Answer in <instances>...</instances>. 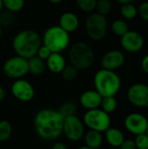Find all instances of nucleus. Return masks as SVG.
I'll return each mask as SVG.
<instances>
[{
    "label": "nucleus",
    "instance_id": "nucleus-17",
    "mask_svg": "<svg viewBox=\"0 0 148 149\" xmlns=\"http://www.w3.org/2000/svg\"><path fill=\"white\" fill-rule=\"evenodd\" d=\"M46 67L53 73H60L65 66L66 61L64 56L59 52H51L45 61Z\"/></svg>",
    "mask_w": 148,
    "mask_h": 149
},
{
    "label": "nucleus",
    "instance_id": "nucleus-6",
    "mask_svg": "<svg viewBox=\"0 0 148 149\" xmlns=\"http://www.w3.org/2000/svg\"><path fill=\"white\" fill-rule=\"evenodd\" d=\"M83 122L91 130L103 133L110 127L111 118L110 115L102 109L96 108L87 110L84 115Z\"/></svg>",
    "mask_w": 148,
    "mask_h": 149
},
{
    "label": "nucleus",
    "instance_id": "nucleus-7",
    "mask_svg": "<svg viewBox=\"0 0 148 149\" xmlns=\"http://www.w3.org/2000/svg\"><path fill=\"white\" fill-rule=\"evenodd\" d=\"M85 30L90 38L95 41L105 38L107 31V18L99 13L90 14L85 21Z\"/></svg>",
    "mask_w": 148,
    "mask_h": 149
},
{
    "label": "nucleus",
    "instance_id": "nucleus-12",
    "mask_svg": "<svg viewBox=\"0 0 148 149\" xmlns=\"http://www.w3.org/2000/svg\"><path fill=\"white\" fill-rule=\"evenodd\" d=\"M120 38L121 46L128 52L134 53L141 51L145 44L143 36L135 31H128Z\"/></svg>",
    "mask_w": 148,
    "mask_h": 149
},
{
    "label": "nucleus",
    "instance_id": "nucleus-36",
    "mask_svg": "<svg viewBox=\"0 0 148 149\" xmlns=\"http://www.w3.org/2000/svg\"><path fill=\"white\" fill-rule=\"evenodd\" d=\"M4 97H5V91L2 86H0V102L3 101Z\"/></svg>",
    "mask_w": 148,
    "mask_h": 149
},
{
    "label": "nucleus",
    "instance_id": "nucleus-16",
    "mask_svg": "<svg viewBox=\"0 0 148 149\" xmlns=\"http://www.w3.org/2000/svg\"><path fill=\"white\" fill-rule=\"evenodd\" d=\"M79 25V19L76 14L71 11L63 13L59 17V26L68 33L75 31Z\"/></svg>",
    "mask_w": 148,
    "mask_h": 149
},
{
    "label": "nucleus",
    "instance_id": "nucleus-41",
    "mask_svg": "<svg viewBox=\"0 0 148 149\" xmlns=\"http://www.w3.org/2000/svg\"><path fill=\"white\" fill-rule=\"evenodd\" d=\"M2 35H3V28H2V26L0 24V38L2 37Z\"/></svg>",
    "mask_w": 148,
    "mask_h": 149
},
{
    "label": "nucleus",
    "instance_id": "nucleus-30",
    "mask_svg": "<svg viewBox=\"0 0 148 149\" xmlns=\"http://www.w3.org/2000/svg\"><path fill=\"white\" fill-rule=\"evenodd\" d=\"M134 142L137 149H148V136L146 133L136 135Z\"/></svg>",
    "mask_w": 148,
    "mask_h": 149
},
{
    "label": "nucleus",
    "instance_id": "nucleus-28",
    "mask_svg": "<svg viewBox=\"0 0 148 149\" xmlns=\"http://www.w3.org/2000/svg\"><path fill=\"white\" fill-rule=\"evenodd\" d=\"M95 9L97 10L98 13L106 16L112 10V3L110 0H97Z\"/></svg>",
    "mask_w": 148,
    "mask_h": 149
},
{
    "label": "nucleus",
    "instance_id": "nucleus-31",
    "mask_svg": "<svg viewBox=\"0 0 148 149\" xmlns=\"http://www.w3.org/2000/svg\"><path fill=\"white\" fill-rule=\"evenodd\" d=\"M51 50L46 45H44L42 44L40 45L39 49L38 50V52H37V55L36 56H38V58H40L43 60H46L49 58V56L51 55Z\"/></svg>",
    "mask_w": 148,
    "mask_h": 149
},
{
    "label": "nucleus",
    "instance_id": "nucleus-3",
    "mask_svg": "<svg viewBox=\"0 0 148 149\" xmlns=\"http://www.w3.org/2000/svg\"><path fill=\"white\" fill-rule=\"evenodd\" d=\"M95 90L102 96H115L121 86V80L114 71L102 69L94 75Z\"/></svg>",
    "mask_w": 148,
    "mask_h": 149
},
{
    "label": "nucleus",
    "instance_id": "nucleus-25",
    "mask_svg": "<svg viewBox=\"0 0 148 149\" xmlns=\"http://www.w3.org/2000/svg\"><path fill=\"white\" fill-rule=\"evenodd\" d=\"M58 112L64 117V119L70 115H73L77 112L76 104L72 101H66L61 105V107H59Z\"/></svg>",
    "mask_w": 148,
    "mask_h": 149
},
{
    "label": "nucleus",
    "instance_id": "nucleus-37",
    "mask_svg": "<svg viewBox=\"0 0 148 149\" xmlns=\"http://www.w3.org/2000/svg\"><path fill=\"white\" fill-rule=\"evenodd\" d=\"M121 4H126V3H133V2H134V0H117Z\"/></svg>",
    "mask_w": 148,
    "mask_h": 149
},
{
    "label": "nucleus",
    "instance_id": "nucleus-14",
    "mask_svg": "<svg viewBox=\"0 0 148 149\" xmlns=\"http://www.w3.org/2000/svg\"><path fill=\"white\" fill-rule=\"evenodd\" d=\"M125 55L119 50H112L105 53L100 60L103 69L114 71L120 68L125 63Z\"/></svg>",
    "mask_w": 148,
    "mask_h": 149
},
{
    "label": "nucleus",
    "instance_id": "nucleus-8",
    "mask_svg": "<svg viewBox=\"0 0 148 149\" xmlns=\"http://www.w3.org/2000/svg\"><path fill=\"white\" fill-rule=\"evenodd\" d=\"M3 71L5 76L10 79H22L29 72L28 59L19 56L10 58L4 62Z\"/></svg>",
    "mask_w": 148,
    "mask_h": 149
},
{
    "label": "nucleus",
    "instance_id": "nucleus-38",
    "mask_svg": "<svg viewBox=\"0 0 148 149\" xmlns=\"http://www.w3.org/2000/svg\"><path fill=\"white\" fill-rule=\"evenodd\" d=\"M63 0H49V2H51V3H61Z\"/></svg>",
    "mask_w": 148,
    "mask_h": 149
},
{
    "label": "nucleus",
    "instance_id": "nucleus-26",
    "mask_svg": "<svg viewBox=\"0 0 148 149\" xmlns=\"http://www.w3.org/2000/svg\"><path fill=\"white\" fill-rule=\"evenodd\" d=\"M25 0H3V7L10 12H18L24 6Z\"/></svg>",
    "mask_w": 148,
    "mask_h": 149
},
{
    "label": "nucleus",
    "instance_id": "nucleus-11",
    "mask_svg": "<svg viewBox=\"0 0 148 149\" xmlns=\"http://www.w3.org/2000/svg\"><path fill=\"white\" fill-rule=\"evenodd\" d=\"M11 93L18 100L22 102L31 101L35 95L32 85L25 79H16L11 86Z\"/></svg>",
    "mask_w": 148,
    "mask_h": 149
},
{
    "label": "nucleus",
    "instance_id": "nucleus-32",
    "mask_svg": "<svg viewBox=\"0 0 148 149\" xmlns=\"http://www.w3.org/2000/svg\"><path fill=\"white\" fill-rule=\"evenodd\" d=\"M138 13L142 19L148 22V1L143 2L138 9Z\"/></svg>",
    "mask_w": 148,
    "mask_h": 149
},
{
    "label": "nucleus",
    "instance_id": "nucleus-20",
    "mask_svg": "<svg viewBox=\"0 0 148 149\" xmlns=\"http://www.w3.org/2000/svg\"><path fill=\"white\" fill-rule=\"evenodd\" d=\"M28 66L30 73L35 76H38L44 72L46 68V64L44 60L41 59L38 56H34L28 59Z\"/></svg>",
    "mask_w": 148,
    "mask_h": 149
},
{
    "label": "nucleus",
    "instance_id": "nucleus-34",
    "mask_svg": "<svg viewBox=\"0 0 148 149\" xmlns=\"http://www.w3.org/2000/svg\"><path fill=\"white\" fill-rule=\"evenodd\" d=\"M141 68L147 74H148V54H147L141 60Z\"/></svg>",
    "mask_w": 148,
    "mask_h": 149
},
{
    "label": "nucleus",
    "instance_id": "nucleus-23",
    "mask_svg": "<svg viewBox=\"0 0 148 149\" xmlns=\"http://www.w3.org/2000/svg\"><path fill=\"white\" fill-rule=\"evenodd\" d=\"M112 31L115 35L121 37L128 31V24L123 19H116L112 24Z\"/></svg>",
    "mask_w": 148,
    "mask_h": 149
},
{
    "label": "nucleus",
    "instance_id": "nucleus-44",
    "mask_svg": "<svg viewBox=\"0 0 148 149\" xmlns=\"http://www.w3.org/2000/svg\"><path fill=\"white\" fill-rule=\"evenodd\" d=\"M1 21H2V17H1V16H0V24H1Z\"/></svg>",
    "mask_w": 148,
    "mask_h": 149
},
{
    "label": "nucleus",
    "instance_id": "nucleus-19",
    "mask_svg": "<svg viewBox=\"0 0 148 149\" xmlns=\"http://www.w3.org/2000/svg\"><path fill=\"white\" fill-rule=\"evenodd\" d=\"M84 136H85V141L86 144L85 146L91 148H99L103 143V138H102L100 132L90 129Z\"/></svg>",
    "mask_w": 148,
    "mask_h": 149
},
{
    "label": "nucleus",
    "instance_id": "nucleus-18",
    "mask_svg": "<svg viewBox=\"0 0 148 149\" xmlns=\"http://www.w3.org/2000/svg\"><path fill=\"white\" fill-rule=\"evenodd\" d=\"M106 139L113 148H120L125 140L123 133L114 127H109L106 131Z\"/></svg>",
    "mask_w": 148,
    "mask_h": 149
},
{
    "label": "nucleus",
    "instance_id": "nucleus-24",
    "mask_svg": "<svg viewBox=\"0 0 148 149\" xmlns=\"http://www.w3.org/2000/svg\"><path fill=\"white\" fill-rule=\"evenodd\" d=\"M60 73L63 79H65V81H72L78 77L79 70L74 65L70 64V65H66Z\"/></svg>",
    "mask_w": 148,
    "mask_h": 149
},
{
    "label": "nucleus",
    "instance_id": "nucleus-39",
    "mask_svg": "<svg viewBox=\"0 0 148 149\" xmlns=\"http://www.w3.org/2000/svg\"><path fill=\"white\" fill-rule=\"evenodd\" d=\"M3 0H0V13H1V11H2V10H3Z\"/></svg>",
    "mask_w": 148,
    "mask_h": 149
},
{
    "label": "nucleus",
    "instance_id": "nucleus-29",
    "mask_svg": "<svg viewBox=\"0 0 148 149\" xmlns=\"http://www.w3.org/2000/svg\"><path fill=\"white\" fill-rule=\"evenodd\" d=\"M97 0H76L78 7L85 12H92L95 10Z\"/></svg>",
    "mask_w": 148,
    "mask_h": 149
},
{
    "label": "nucleus",
    "instance_id": "nucleus-33",
    "mask_svg": "<svg viewBox=\"0 0 148 149\" xmlns=\"http://www.w3.org/2000/svg\"><path fill=\"white\" fill-rule=\"evenodd\" d=\"M120 148V149H137L135 142L133 140H124Z\"/></svg>",
    "mask_w": 148,
    "mask_h": 149
},
{
    "label": "nucleus",
    "instance_id": "nucleus-15",
    "mask_svg": "<svg viewBox=\"0 0 148 149\" xmlns=\"http://www.w3.org/2000/svg\"><path fill=\"white\" fill-rule=\"evenodd\" d=\"M102 98L103 97L96 90H87L80 95L79 102L86 110H92L100 107Z\"/></svg>",
    "mask_w": 148,
    "mask_h": 149
},
{
    "label": "nucleus",
    "instance_id": "nucleus-46",
    "mask_svg": "<svg viewBox=\"0 0 148 149\" xmlns=\"http://www.w3.org/2000/svg\"><path fill=\"white\" fill-rule=\"evenodd\" d=\"M147 86H148V85H147Z\"/></svg>",
    "mask_w": 148,
    "mask_h": 149
},
{
    "label": "nucleus",
    "instance_id": "nucleus-40",
    "mask_svg": "<svg viewBox=\"0 0 148 149\" xmlns=\"http://www.w3.org/2000/svg\"><path fill=\"white\" fill-rule=\"evenodd\" d=\"M77 149H92L91 148H89V147H87V146H83V147H80V148H79Z\"/></svg>",
    "mask_w": 148,
    "mask_h": 149
},
{
    "label": "nucleus",
    "instance_id": "nucleus-2",
    "mask_svg": "<svg viewBox=\"0 0 148 149\" xmlns=\"http://www.w3.org/2000/svg\"><path fill=\"white\" fill-rule=\"evenodd\" d=\"M42 45V38L33 30H24L15 35L12 48L17 56L29 59L37 55Z\"/></svg>",
    "mask_w": 148,
    "mask_h": 149
},
{
    "label": "nucleus",
    "instance_id": "nucleus-4",
    "mask_svg": "<svg viewBox=\"0 0 148 149\" xmlns=\"http://www.w3.org/2000/svg\"><path fill=\"white\" fill-rule=\"evenodd\" d=\"M94 59L95 55L93 50L85 42H77L69 50V60L78 70L90 68L93 65Z\"/></svg>",
    "mask_w": 148,
    "mask_h": 149
},
{
    "label": "nucleus",
    "instance_id": "nucleus-5",
    "mask_svg": "<svg viewBox=\"0 0 148 149\" xmlns=\"http://www.w3.org/2000/svg\"><path fill=\"white\" fill-rule=\"evenodd\" d=\"M42 44L46 45L51 52L61 53L68 48L70 36L59 25L51 26L44 31L42 38Z\"/></svg>",
    "mask_w": 148,
    "mask_h": 149
},
{
    "label": "nucleus",
    "instance_id": "nucleus-27",
    "mask_svg": "<svg viewBox=\"0 0 148 149\" xmlns=\"http://www.w3.org/2000/svg\"><path fill=\"white\" fill-rule=\"evenodd\" d=\"M12 133V127L8 120L0 121V141H7Z\"/></svg>",
    "mask_w": 148,
    "mask_h": 149
},
{
    "label": "nucleus",
    "instance_id": "nucleus-21",
    "mask_svg": "<svg viewBox=\"0 0 148 149\" xmlns=\"http://www.w3.org/2000/svg\"><path fill=\"white\" fill-rule=\"evenodd\" d=\"M101 109L105 111L106 113H113L118 107L117 100L115 99L114 96H107V97H103L102 101H101Z\"/></svg>",
    "mask_w": 148,
    "mask_h": 149
},
{
    "label": "nucleus",
    "instance_id": "nucleus-10",
    "mask_svg": "<svg viewBox=\"0 0 148 149\" xmlns=\"http://www.w3.org/2000/svg\"><path fill=\"white\" fill-rule=\"evenodd\" d=\"M127 99L137 107H147L148 86L143 83L133 84L127 91Z\"/></svg>",
    "mask_w": 148,
    "mask_h": 149
},
{
    "label": "nucleus",
    "instance_id": "nucleus-13",
    "mask_svg": "<svg viewBox=\"0 0 148 149\" xmlns=\"http://www.w3.org/2000/svg\"><path fill=\"white\" fill-rule=\"evenodd\" d=\"M148 127V120L146 116L139 113L128 114L125 119V127L133 134L139 135L145 134Z\"/></svg>",
    "mask_w": 148,
    "mask_h": 149
},
{
    "label": "nucleus",
    "instance_id": "nucleus-42",
    "mask_svg": "<svg viewBox=\"0 0 148 149\" xmlns=\"http://www.w3.org/2000/svg\"><path fill=\"white\" fill-rule=\"evenodd\" d=\"M146 134H147V135L148 136V127H147V131H146Z\"/></svg>",
    "mask_w": 148,
    "mask_h": 149
},
{
    "label": "nucleus",
    "instance_id": "nucleus-22",
    "mask_svg": "<svg viewBox=\"0 0 148 149\" xmlns=\"http://www.w3.org/2000/svg\"><path fill=\"white\" fill-rule=\"evenodd\" d=\"M120 14L126 19H133L136 17L138 14V10L133 3H126L121 4L120 7Z\"/></svg>",
    "mask_w": 148,
    "mask_h": 149
},
{
    "label": "nucleus",
    "instance_id": "nucleus-9",
    "mask_svg": "<svg viewBox=\"0 0 148 149\" xmlns=\"http://www.w3.org/2000/svg\"><path fill=\"white\" fill-rule=\"evenodd\" d=\"M63 134L72 141H78L85 135V124L76 115H70L64 119Z\"/></svg>",
    "mask_w": 148,
    "mask_h": 149
},
{
    "label": "nucleus",
    "instance_id": "nucleus-45",
    "mask_svg": "<svg viewBox=\"0 0 148 149\" xmlns=\"http://www.w3.org/2000/svg\"><path fill=\"white\" fill-rule=\"evenodd\" d=\"M147 108H148V106H147Z\"/></svg>",
    "mask_w": 148,
    "mask_h": 149
},
{
    "label": "nucleus",
    "instance_id": "nucleus-1",
    "mask_svg": "<svg viewBox=\"0 0 148 149\" xmlns=\"http://www.w3.org/2000/svg\"><path fill=\"white\" fill-rule=\"evenodd\" d=\"M64 117L53 109H42L34 118V128L37 134L44 141H55L63 134Z\"/></svg>",
    "mask_w": 148,
    "mask_h": 149
},
{
    "label": "nucleus",
    "instance_id": "nucleus-35",
    "mask_svg": "<svg viewBox=\"0 0 148 149\" xmlns=\"http://www.w3.org/2000/svg\"><path fill=\"white\" fill-rule=\"evenodd\" d=\"M52 149H67V148L63 142H57L53 145Z\"/></svg>",
    "mask_w": 148,
    "mask_h": 149
},
{
    "label": "nucleus",
    "instance_id": "nucleus-43",
    "mask_svg": "<svg viewBox=\"0 0 148 149\" xmlns=\"http://www.w3.org/2000/svg\"><path fill=\"white\" fill-rule=\"evenodd\" d=\"M111 149H120V148H113Z\"/></svg>",
    "mask_w": 148,
    "mask_h": 149
}]
</instances>
